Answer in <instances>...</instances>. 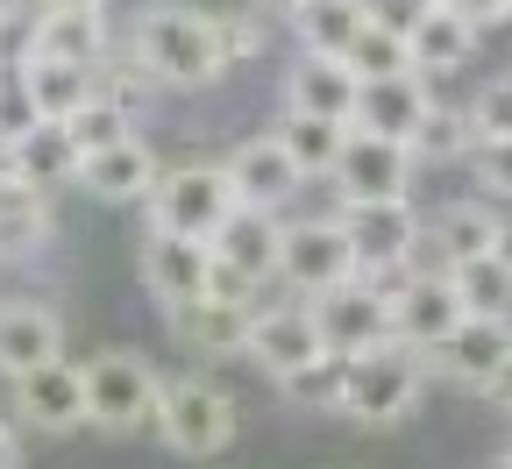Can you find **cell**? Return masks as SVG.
<instances>
[{
    "mask_svg": "<svg viewBox=\"0 0 512 469\" xmlns=\"http://www.w3.org/2000/svg\"><path fill=\"white\" fill-rule=\"evenodd\" d=\"M128 50L164 93H207L228 72L221 22H214V8H192V0H150L136 29H128Z\"/></svg>",
    "mask_w": 512,
    "mask_h": 469,
    "instance_id": "cell-1",
    "label": "cell"
},
{
    "mask_svg": "<svg viewBox=\"0 0 512 469\" xmlns=\"http://www.w3.org/2000/svg\"><path fill=\"white\" fill-rule=\"evenodd\" d=\"M427 398V356L406 342H377L363 356H342V391L335 413L349 427H399L413 420V406Z\"/></svg>",
    "mask_w": 512,
    "mask_h": 469,
    "instance_id": "cell-2",
    "label": "cell"
},
{
    "mask_svg": "<svg viewBox=\"0 0 512 469\" xmlns=\"http://www.w3.org/2000/svg\"><path fill=\"white\" fill-rule=\"evenodd\" d=\"M242 427V406L235 391L207 370H185V377H164V398H157V441L185 462H207L235 441Z\"/></svg>",
    "mask_w": 512,
    "mask_h": 469,
    "instance_id": "cell-3",
    "label": "cell"
},
{
    "mask_svg": "<svg viewBox=\"0 0 512 469\" xmlns=\"http://www.w3.org/2000/svg\"><path fill=\"white\" fill-rule=\"evenodd\" d=\"M235 207H242V199H235L221 164H171V171H157V185L143 199L150 228L157 235H185V242H214Z\"/></svg>",
    "mask_w": 512,
    "mask_h": 469,
    "instance_id": "cell-4",
    "label": "cell"
},
{
    "mask_svg": "<svg viewBox=\"0 0 512 469\" xmlns=\"http://www.w3.org/2000/svg\"><path fill=\"white\" fill-rule=\"evenodd\" d=\"M342 235H349V256H356V278H377V285H392L406 278L413 263H420V207L413 199H356V207H335Z\"/></svg>",
    "mask_w": 512,
    "mask_h": 469,
    "instance_id": "cell-5",
    "label": "cell"
},
{
    "mask_svg": "<svg viewBox=\"0 0 512 469\" xmlns=\"http://www.w3.org/2000/svg\"><path fill=\"white\" fill-rule=\"evenodd\" d=\"M157 398H164V370L136 349H100L86 363V427L100 434L157 427Z\"/></svg>",
    "mask_w": 512,
    "mask_h": 469,
    "instance_id": "cell-6",
    "label": "cell"
},
{
    "mask_svg": "<svg viewBox=\"0 0 512 469\" xmlns=\"http://www.w3.org/2000/svg\"><path fill=\"white\" fill-rule=\"evenodd\" d=\"M356 278V256H349V235L335 214H306V221H285V249H278V285L292 299H320Z\"/></svg>",
    "mask_w": 512,
    "mask_h": 469,
    "instance_id": "cell-7",
    "label": "cell"
},
{
    "mask_svg": "<svg viewBox=\"0 0 512 469\" xmlns=\"http://www.w3.org/2000/svg\"><path fill=\"white\" fill-rule=\"evenodd\" d=\"M207 249H214V271H221V285H214V292L256 299L264 285H278L285 221H278V214H264V207H235V214H228V228H221Z\"/></svg>",
    "mask_w": 512,
    "mask_h": 469,
    "instance_id": "cell-8",
    "label": "cell"
},
{
    "mask_svg": "<svg viewBox=\"0 0 512 469\" xmlns=\"http://www.w3.org/2000/svg\"><path fill=\"white\" fill-rule=\"evenodd\" d=\"M249 363L264 370L271 384H292L299 370L328 363V342H320L313 299H278V306H256V327H249Z\"/></svg>",
    "mask_w": 512,
    "mask_h": 469,
    "instance_id": "cell-9",
    "label": "cell"
},
{
    "mask_svg": "<svg viewBox=\"0 0 512 469\" xmlns=\"http://www.w3.org/2000/svg\"><path fill=\"white\" fill-rule=\"evenodd\" d=\"M413 178H420V157L406 143L363 136V128H349V143H342V157L328 171L335 207H356V199H413Z\"/></svg>",
    "mask_w": 512,
    "mask_h": 469,
    "instance_id": "cell-10",
    "label": "cell"
},
{
    "mask_svg": "<svg viewBox=\"0 0 512 469\" xmlns=\"http://www.w3.org/2000/svg\"><path fill=\"white\" fill-rule=\"evenodd\" d=\"M470 313H463V299H456V278L448 271H434V263H413L406 278H392V342H406V349H434V342H448Z\"/></svg>",
    "mask_w": 512,
    "mask_h": 469,
    "instance_id": "cell-11",
    "label": "cell"
},
{
    "mask_svg": "<svg viewBox=\"0 0 512 469\" xmlns=\"http://www.w3.org/2000/svg\"><path fill=\"white\" fill-rule=\"evenodd\" d=\"M313 320H320L328 356H363L377 342H392V285L349 278V285H335V292L313 299Z\"/></svg>",
    "mask_w": 512,
    "mask_h": 469,
    "instance_id": "cell-12",
    "label": "cell"
},
{
    "mask_svg": "<svg viewBox=\"0 0 512 469\" xmlns=\"http://www.w3.org/2000/svg\"><path fill=\"white\" fill-rule=\"evenodd\" d=\"M214 285H221V271H214V249L207 242H185V235H143V292L164 306V320L171 313H185V306H200V299H214Z\"/></svg>",
    "mask_w": 512,
    "mask_h": 469,
    "instance_id": "cell-13",
    "label": "cell"
},
{
    "mask_svg": "<svg viewBox=\"0 0 512 469\" xmlns=\"http://www.w3.org/2000/svg\"><path fill=\"white\" fill-rule=\"evenodd\" d=\"M505 363H512V320H463L448 342L427 349V377L456 384V391H477V398Z\"/></svg>",
    "mask_w": 512,
    "mask_h": 469,
    "instance_id": "cell-14",
    "label": "cell"
},
{
    "mask_svg": "<svg viewBox=\"0 0 512 469\" xmlns=\"http://www.w3.org/2000/svg\"><path fill=\"white\" fill-rule=\"evenodd\" d=\"M221 171H228V185H235V199H242V207H264V214H285L292 207V199H299V164L285 157V143L271 136V128H264V136H242L228 157H221Z\"/></svg>",
    "mask_w": 512,
    "mask_h": 469,
    "instance_id": "cell-15",
    "label": "cell"
},
{
    "mask_svg": "<svg viewBox=\"0 0 512 469\" xmlns=\"http://www.w3.org/2000/svg\"><path fill=\"white\" fill-rule=\"evenodd\" d=\"M15 420H29V434H79L86 427V363H43L29 377H15Z\"/></svg>",
    "mask_w": 512,
    "mask_h": 469,
    "instance_id": "cell-16",
    "label": "cell"
},
{
    "mask_svg": "<svg viewBox=\"0 0 512 469\" xmlns=\"http://www.w3.org/2000/svg\"><path fill=\"white\" fill-rule=\"evenodd\" d=\"M498 228L505 214L491 207V199H448V207L427 214V235H420V263H434V271H456V263H477L498 249Z\"/></svg>",
    "mask_w": 512,
    "mask_h": 469,
    "instance_id": "cell-17",
    "label": "cell"
},
{
    "mask_svg": "<svg viewBox=\"0 0 512 469\" xmlns=\"http://www.w3.org/2000/svg\"><path fill=\"white\" fill-rule=\"evenodd\" d=\"M249 327H256V299H235V292H214V299H200V306L171 313L178 349L200 356V363H235V356H249Z\"/></svg>",
    "mask_w": 512,
    "mask_h": 469,
    "instance_id": "cell-18",
    "label": "cell"
},
{
    "mask_svg": "<svg viewBox=\"0 0 512 469\" xmlns=\"http://www.w3.org/2000/svg\"><path fill=\"white\" fill-rule=\"evenodd\" d=\"M22 57H57V64H100L114 57V29H107V8H43L22 36Z\"/></svg>",
    "mask_w": 512,
    "mask_h": 469,
    "instance_id": "cell-19",
    "label": "cell"
},
{
    "mask_svg": "<svg viewBox=\"0 0 512 469\" xmlns=\"http://www.w3.org/2000/svg\"><path fill=\"white\" fill-rule=\"evenodd\" d=\"M64 356V320L50 299H0V377H29Z\"/></svg>",
    "mask_w": 512,
    "mask_h": 469,
    "instance_id": "cell-20",
    "label": "cell"
},
{
    "mask_svg": "<svg viewBox=\"0 0 512 469\" xmlns=\"http://www.w3.org/2000/svg\"><path fill=\"white\" fill-rule=\"evenodd\" d=\"M427 107H434V86H427L420 72H406V79H363L349 128H363V136H384V143H406V150H413Z\"/></svg>",
    "mask_w": 512,
    "mask_h": 469,
    "instance_id": "cell-21",
    "label": "cell"
},
{
    "mask_svg": "<svg viewBox=\"0 0 512 469\" xmlns=\"http://www.w3.org/2000/svg\"><path fill=\"white\" fill-rule=\"evenodd\" d=\"M356 93H363V79L349 72L342 57H306V50H299V64L285 72V114L349 121V114H356Z\"/></svg>",
    "mask_w": 512,
    "mask_h": 469,
    "instance_id": "cell-22",
    "label": "cell"
},
{
    "mask_svg": "<svg viewBox=\"0 0 512 469\" xmlns=\"http://www.w3.org/2000/svg\"><path fill=\"white\" fill-rule=\"evenodd\" d=\"M79 185H86L93 199H107V207L150 199V185H157V150H150L143 136H128V143H114V150L86 157V164H79Z\"/></svg>",
    "mask_w": 512,
    "mask_h": 469,
    "instance_id": "cell-23",
    "label": "cell"
},
{
    "mask_svg": "<svg viewBox=\"0 0 512 469\" xmlns=\"http://www.w3.org/2000/svg\"><path fill=\"white\" fill-rule=\"evenodd\" d=\"M15 72L29 86V107L36 121H72L93 93H100V72H86V64H57V57H15Z\"/></svg>",
    "mask_w": 512,
    "mask_h": 469,
    "instance_id": "cell-24",
    "label": "cell"
},
{
    "mask_svg": "<svg viewBox=\"0 0 512 469\" xmlns=\"http://www.w3.org/2000/svg\"><path fill=\"white\" fill-rule=\"evenodd\" d=\"M79 143H72V128L64 121H36L29 136L15 143V171H22V185H36V192H64V185H79Z\"/></svg>",
    "mask_w": 512,
    "mask_h": 469,
    "instance_id": "cell-25",
    "label": "cell"
},
{
    "mask_svg": "<svg viewBox=\"0 0 512 469\" xmlns=\"http://www.w3.org/2000/svg\"><path fill=\"white\" fill-rule=\"evenodd\" d=\"M477 36H484V29H477V22H463L456 8H434V15L406 36V43H413V72H420V79H448V72H463V64L477 57Z\"/></svg>",
    "mask_w": 512,
    "mask_h": 469,
    "instance_id": "cell-26",
    "label": "cell"
},
{
    "mask_svg": "<svg viewBox=\"0 0 512 469\" xmlns=\"http://www.w3.org/2000/svg\"><path fill=\"white\" fill-rule=\"evenodd\" d=\"M285 22L306 57H349L356 29H363V0H292Z\"/></svg>",
    "mask_w": 512,
    "mask_h": 469,
    "instance_id": "cell-27",
    "label": "cell"
},
{
    "mask_svg": "<svg viewBox=\"0 0 512 469\" xmlns=\"http://www.w3.org/2000/svg\"><path fill=\"white\" fill-rule=\"evenodd\" d=\"M271 136L285 143V157L299 164V178H328L342 143H349V121H320V114H278Z\"/></svg>",
    "mask_w": 512,
    "mask_h": 469,
    "instance_id": "cell-28",
    "label": "cell"
},
{
    "mask_svg": "<svg viewBox=\"0 0 512 469\" xmlns=\"http://www.w3.org/2000/svg\"><path fill=\"white\" fill-rule=\"evenodd\" d=\"M470 150H477V121H470V107L434 100L427 121H420V136H413V157H420V164H470Z\"/></svg>",
    "mask_w": 512,
    "mask_h": 469,
    "instance_id": "cell-29",
    "label": "cell"
},
{
    "mask_svg": "<svg viewBox=\"0 0 512 469\" xmlns=\"http://www.w3.org/2000/svg\"><path fill=\"white\" fill-rule=\"evenodd\" d=\"M64 128H72V143H79V157H100V150H114V143H128V136H136V107H128L121 93H93L72 121H64Z\"/></svg>",
    "mask_w": 512,
    "mask_h": 469,
    "instance_id": "cell-30",
    "label": "cell"
},
{
    "mask_svg": "<svg viewBox=\"0 0 512 469\" xmlns=\"http://www.w3.org/2000/svg\"><path fill=\"white\" fill-rule=\"evenodd\" d=\"M50 242V192L15 185L0 199V256H36Z\"/></svg>",
    "mask_w": 512,
    "mask_h": 469,
    "instance_id": "cell-31",
    "label": "cell"
},
{
    "mask_svg": "<svg viewBox=\"0 0 512 469\" xmlns=\"http://www.w3.org/2000/svg\"><path fill=\"white\" fill-rule=\"evenodd\" d=\"M456 299L470 320H512V271L498 256H477V263H456Z\"/></svg>",
    "mask_w": 512,
    "mask_h": 469,
    "instance_id": "cell-32",
    "label": "cell"
},
{
    "mask_svg": "<svg viewBox=\"0 0 512 469\" xmlns=\"http://www.w3.org/2000/svg\"><path fill=\"white\" fill-rule=\"evenodd\" d=\"M342 64H349L356 79H406V72H413V43L392 36V29H377V22H363Z\"/></svg>",
    "mask_w": 512,
    "mask_h": 469,
    "instance_id": "cell-33",
    "label": "cell"
},
{
    "mask_svg": "<svg viewBox=\"0 0 512 469\" xmlns=\"http://www.w3.org/2000/svg\"><path fill=\"white\" fill-rule=\"evenodd\" d=\"M470 178H477V199L512 207V136H484L470 150Z\"/></svg>",
    "mask_w": 512,
    "mask_h": 469,
    "instance_id": "cell-34",
    "label": "cell"
},
{
    "mask_svg": "<svg viewBox=\"0 0 512 469\" xmlns=\"http://www.w3.org/2000/svg\"><path fill=\"white\" fill-rule=\"evenodd\" d=\"M470 121H477V143L484 136H512V72L484 79V93L470 100Z\"/></svg>",
    "mask_w": 512,
    "mask_h": 469,
    "instance_id": "cell-35",
    "label": "cell"
},
{
    "mask_svg": "<svg viewBox=\"0 0 512 469\" xmlns=\"http://www.w3.org/2000/svg\"><path fill=\"white\" fill-rule=\"evenodd\" d=\"M29 128H36V107H29L22 72H0V150H15Z\"/></svg>",
    "mask_w": 512,
    "mask_h": 469,
    "instance_id": "cell-36",
    "label": "cell"
},
{
    "mask_svg": "<svg viewBox=\"0 0 512 469\" xmlns=\"http://www.w3.org/2000/svg\"><path fill=\"white\" fill-rule=\"evenodd\" d=\"M214 22H221V50H228V64H242V57L264 50V15H249V8H214Z\"/></svg>",
    "mask_w": 512,
    "mask_h": 469,
    "instance_id": "cell-37",
    "label": "cell"
},
{
    "mask_svg": "<svg viewBox=\"0 0 512 469\" xmlns=\"http://www.w3.org/2000/svg\"><path fill=\"white\" fill-rule=\"evenodd\" d=\"M434 8H441V0H363V22L392 29V36H413V29H420Z\"/></svg>",
    "mask_w": 512,
    "mask_h": 469,
    "instance_id": "cell-38",
    "label": "cell"
},
{
    "mask_svg": "<svg viewBox=\"0 0 512 469\" xmlns=\"http://www.w3.org/2000/svg\"><path fill=\"white\" fill-rule=\"evenodd\" d=\"M441 8H456V15L477 22V29H505V22H512V0H441Z\"/></svg>",
    "mask_w": 512,
    "mask_h": 469,
    "instance_id": "cell-39",
    "label": "cell"
},
{
    "mask_svg": "<svg viewBox=\"0 0 512 469\" xmlns=\"http://www.w3.org/2000/svg\"><path fill=\"white\" fill-rule=\"evenodd\" d=\"M43 15V0H0V29H29Z\"/></svg>",
    "mask_w": 512,
    "mask_h": 469,
    "instance_id": "cell-40",
    "label": "cell"
},
{
    "mask_svg": "<svg viewBox=\"0 0 512 469\" xmlns=\"http://www.w3.org/2000/svg\"><path fill=\"white\" fill-rule=\"evenodd\" d=\"M484 406H498V413H512V363H505V370H498V377L484 384Z\"/></svg>",
    "mask_w": 512,
    "mask_h": 469,
    "instance_id": "cell-41",
    "label": "cell"
},
{
    "mask_svg": "<svg viewBox=\"0 0 512 469\" xmlns=\"http://www.w3.org/2000/svg\"><path fill=\"white\" fill-rule=\"evenodd\" d=\"M0 469H22V434L0 420Z\"/></svg>",
    "mask_w": 512,
    "mask_h": 469,
    "instance_id": "cell-42",
    "label": "cell"
},
{
    "mask_svg": "<svg viewBox=\"0 0 512 469\" xmlns=\"http://www.w3.org/2000/svg\"><path fill=\"white\" fill-rule=\"evenodd\" d=\"M15 185H22V171H15V150H0V199H8Z\"/></svg>",
    "mask_w": 512,
    "mask_h": 469,
    "instance_id": "cell-43",
    "label": "cell"
},
{
    "mask_svg": "<svg viewBox=\"0 0 512 469\" xmlns=\"http://www.w3.org/2000/svg\"><path fill=\"white\" fill-rule=\"evenodd\" d=\"M498 263H505V271H512V214H505V228H498V249H491Z\"/></svg>",
    "mask_w": 512,
    "mask_h": 469,
    "instance_id": "cell-44",
    "label": "cell"
},
{
    "mask_svg": "<svg viewBox=\"0 0 512 469\" xmlns=\"http://www.w3.org/2000/svg\"><path fill=\"white\" fill-rule=\"evenodd\" d=\"M43 8H107V0H43Z\"/></svg>",
    "mask_w": 512,
    "mask_h": 469,
    "instance_id": "cell-45",
    "label": "cell"
},
{
    "mask_svg": "<svg viewBox=\"0 0 512 469\" xmlns=\"http://www.w3.org/2000/svg\"><path fill=\"white\" fill-rule=\"evenodd\" d=\"M491 469H512V448H498V455H491Z\"/></svg>",
    "mask_w": 512,
    "mask_h": 469,
    "instance_id": "cell-46",
    "label": "cell"
}]
</instances>
